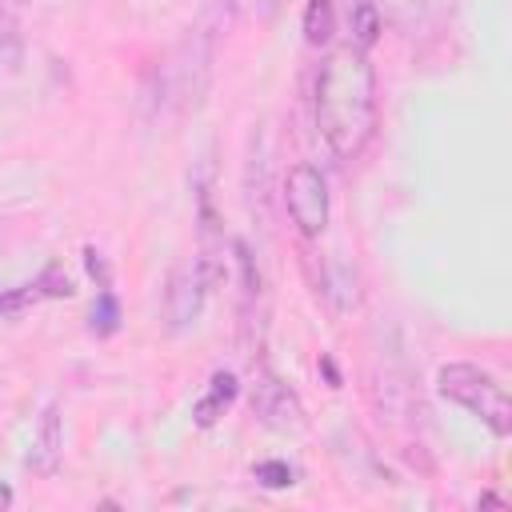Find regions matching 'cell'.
I'll list each match as a JSON object with an SVG mask.
<instances>
[{"instance_id": "cell-18", "label": "cell", "mask_w": 512, "mask_h": 512, "mask_svg": "<svg viewBox=\"0 0 512 512\" xmlns=\"http://www.w3.org/2000/svg\"><path fill=\"white\" fill-rule=\"evenodd\" d=\"M12 504V488L8 484H0V508H8Z\"/></svg>"}, {"instance_id": "cell-9", "label": "cell", "mask_w": 512, "mask_h": 512, "mask_svg": "<svg viewBox=\"0 0 512 512\" xmlns=\"http://www.w3.org/2000/svg\"><path fill=\"white\" fill-rule=\"evenodd\" d=\"M236 392H240V380H236V372H212V380H208V388L196 396V404H192V420L200 424V428H212L228 408H232V400H236Z\"/></svg>"}, {"instance_id": "cell-11", "label": "cell", "mask_w": 512, "mask_h": 512, "mask_svg": "<svg viewBox=\"0 0 512 512\" xmlns=\"http://www.w3.org/2000/svg\"><path fill=\"white\" fill-rule=\"evenodd\" d=\"M352 32H356V48H372L376 44V36H380V12H376V4H356V12H352Z\"/></svg>"}, {"instance_id": "cell-15", "label": "cell", "mask_w": 512, "mask_h": 512, "mask_svg": "<svg viewBox=\"0 0 512 512\" xmlns=\"http://www.w3.org/2000/svg\"><path fill=\"white\" fill-rule=\"evenodd\" d=\"M0 60L4 64L16 60V24H12V16H8L4 4H0Z\"/></svg>"}, {"instance_id": "cell-6", "label": "cell", "mask_w": 512, "mask_h": 512, "mask_svg": "<svg viewBox=\"0 0 512 512\" xmlns=\"http://www.w3.org/2000/svg\"><path fill=\"white\" fill-rule=\"evenodd\" d=\"M252 416L276 432H304L308 428L300 396L284 380H276L272 372H260L252 384Z\"/></svg>"}, {"instance_id": "cell-1", "label": "cell", "mask_w": 512, "mask_h": 512, "mask_svg": "<svg viewBox=\"0 0 512 512\" xmlns=\"http://www.w3.org/2000/svg\"><path fill=\"white\" fill-rule=\"evenodd\" d=\"M312 112L328 152L340 164H352L368 148L376 132V72L364 48L340 44L324 56L316 68Z\"/></svg>"}, {"instance_id": "cell-14", "label": "cell", "mask_w": 512, "mask_h": 512, "mask_svg": "<svg viewBox=\"0 0 512 512\" xmlns=\"http://www.w3.org/2000/svg\"><path fill=\"white\" fill-rule=\"evenodd\" d=\"M256 480L264 488H288V484H296V472H292L288 460H260L256 464Z\"/></svg>"}, {"instance_id": "cell-7", "label": "cell", "mask_w": 512, "mask_h": 512, "mask_svg": "<svg viewBox=\"0 0 512 512\" xmlns=\"http://www.w3.org/2000/svg\"><path fill=\"white\" fill-rule=\"evenodd\" d=\"M204 296H208V288H204L196 264H180V268L172 272L168 288H164V316H168V328H172V332L192 328L196 316H200V308H204Z\"/></svg>"}, {"instance_id": "cell-4", "label": "cell", "mask_w": 512, "mask_h": 512, "mask_svg": "<svg viewBox=\"0 0 512 512\" xmlns=\"http://www.w3.org/2000/svg\"><path fill=\"white\" fill-rule=\"evenodd\" d=\"M284 204L300 236H320L328 228V184L316 164H296L284 176Z\"/></svg>"}, {"instance_id": "cell-2", "label": "cell", "mask_w": 512, "mask_h": 512, "mask_svg": "<svg viewBox=\"0 0 512 512\" xmlns=\"http://www.w3.org/2000/svg\"><path fill=\"white\" fill-rule=\"evenodd\" d=\"M436 388L452 404H460L472 416H480L496 436L512 432V400H508L504 384L492 372H484L476 364H464V360H452V364H444L436 372Z\"/></svg>"}, {"instance_id": "cell-17", "label": "cell", "mask_w": 512, "mask_h": 512, "mask_svg": "<svg viewBox=\"0 0 512 512\" xmlns=\"http://www.w3.org/2000/svg\"><path fill=\"white\" fill-rule=\"evenodd\" d=\"M280 4H284V0H260V8H264V16H268V20L280 12Z\"/></svg>"}, {"instance_id": "cell-10", "label": "cell", "mask_w": 512, "mask_h": 512, "mask_svg": "<svg viewBox=\"0 0 512 512\" xmlns=\"http://www.w3.org/2000/svg\"><path fill=\"white\" fill-rule=\"evenodd\" d=\"M332 32H336V8H332V0H308V8H304V40L320 48V44L332 40Z\"/></svg>"}, {"instance_id": "cell-12", "label": "cell", "mask_w": 512, "mask_h": 512, "mask_svg": "<svg viewBox=\"0 0 512 512\" xmlns=\"http://www.w3.org/2000/svg\"><path fill=\"white\" fill-rule=\"evenodd\" d=\"M116 324H120V304H116L112 288H100V300H96V308H92V332L112 336Z\"/></svg>"}, {"instance_id": "cell-8", "label": "cell", "mask_w": 512, "mask_h": 512, "mask_svg": "<svg viewBox=\"0 0 512 512\" xmlns=\"http://www.w3.org/2000/svg\"><path fill=\"white\" fill-rule=\"evenodd\" d=\"M60 448H64V428H60V408L48 404L36 420V432H32V452H28V468L36 476H52L56 464H60Z\"/></svg>"}, {"instance_id": "cell-5", "label": "cell", "mask_w": 512, "mask_h": 512, "mask_svg": "<svg viewBox=\"0 0 512 512\" xmlns=\"http://www.w3.org/2000/svg\"><path fill=\"white\" fill-rule=\"evenodd\" d=\"M196 236H200V252H196V272L204 280V288H220L224 284V224H220V212L212 204V188L200 180V192H196Z\"/></svg>"}, {"instance_id": "cell-3", "label": "cell", "mask_w": 512, "mask_h": 512, "mask_svg": "<svg viewBox=\"0 0 512 512\" xmlns=\"http://www.w3.org/2000/svg\"><path fill=\"white\" fill-rule=\"evenodd\" d=\"M220 32H224V16H220V4L204 8L200 20L188 28L180 52H176V64H172V80H176V96L196 108L208 92V80H212V60H216V44H220Z\"/></svg>"}, {"instance_id": "cell-16", "label": "cell", "mask_w": 512, "mask_h": 512, "mask_svg": "<svg viewBox=\"0 0 512 512\" xmlns=\"http://www.w3.org/2000/svg\"><path fill=\"white\" fill-rule=\"evenodd\" d=\"M84 264H88V272H92V280H96L100 288L112 284V280H108V264H104V256H100L96 248H84Z\"/></svg>"}, {"instance_id": "cell-13", "label": "cell", "mask_w": 512, "mask_h": 512, "mask_svg": "<svg viewBox=\"0 0 512 512\" xmlns=\"http://www.w3.org/2000/svg\"><path fill=\"white\" fill-rule=\"evenodd\" d=\"M36 288H40V296H48V300H60V296H72L76 288H72V276L64 272V264H48L40 276H36Z\"/></svg>"}]
</instances>
